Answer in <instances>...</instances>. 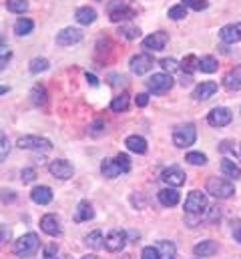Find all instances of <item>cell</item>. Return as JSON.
<instances>
[{
    "instance_id": "obj_1",
    "label": "cell",
    "mask_w": 241,
    "mask_h": 259,
    "mask_svg": "<svg viewBox=\"0 0 241 259\" xmlns=\"http://www.w3.org/2000/svg\"><path fill=\"white\" fill-rule=\"evenodd\" d=\"M41 249V239L36 233H24L16 243H14V253L18 257H32Z\"/></svg>"
},
{
    "instance_id": "obj_2",
    "label": "cell",
    "mask_w": 241,
    "mask_h": 259,
    "mask_svg": "<svg viewBox=\"0 0 241 259\" xmlns=\"http://www.w3.org/2000/svg\"><path fill=\"white\" fill-rule=\"evenodd\" d=\"M207 193L213 195L215 199H229L235 195V185L229 179L211 177V179H207Z\"/></svg>"
},
{
    "instance_id": "obj_3",
    "label": "cell",
    "mask_w": 241,
    "mask_h": 259,
    "mask_svg": "<svg viewBox=\"0 0 241 259\" xmlns=\"http://www.w3.org/2000/svg\"><path fill=\"white\" fill-rule=\"evenodd\" d=\"M107 12H109V18L113 22H125V20H131V18L137 16V10L133 6H129L125 0H113V2H109Z\"/></svg>"
},
{
    "instance_id": "obj_4",
    "label": "cell",
    "mask_w": 241,
    "mask_h": 259,
    "mask_svg": "<svg viewBox=\"0 0 241 259\" xmlns=\"http://www.w3.org/2000/svg\"><path fill=\"white\" fill-rule=\"evenodd\" d=\"M16 147L20 149H28V151H43V153H49L53 149V143L45 137H38V135H24L16 141Z\"/></svg>"
},
{
    "instance_id": "obj_5",
    "label": "cell",
    "mask_w": 241,
    "mask_h": 259,
    "mask_svg": "<svg viewBox=\"0 0 241 259\" xmlns=\"http://www.w3.org/2000/svg\"><path fill=\"white\" fill-rule=\"evenodd\" d=\"M207 209V195L201 191H191L185 199V213L187 215H195L201 217L203 211Z\"/></svg>"
},
{
    "instance_id": "obj_6",
    "label": "cell",
    "mask_w": 241,
    "mask_h": 259,
    "mask_svg": "<svg viewBox=\"0 0 241 259\" xmlns=\"http://www.w3.org/2000/svg\"><path fill=\"white\" fill-rule=\"evenodd\" d=\"M173 76L169 74V72H157V74H153L149 80H147V89L153 93V95H163V93H167V91H171V87H173Z\"/></svg>"
},
{
    "instance_id": "obj_7",
    "label": "cell",
    "mask_w": 241,
    "mask_h": 259,
    "mask_svg": "<svg viewBox=\"0 0 241 259\" xmlns=\"http://www.w3.org/2000/svg\"><path fill=\"white\" fill-rule=\"evenodd\" d=\"M197 139V131H195V125L187 123V125H179L177 129L173 131V143L175 147L179 149H185V147H191Z\"/></svg>"
},
{
    "instance_id": "obj_8",
    "label": "cell",
    "mask_w": 241,
    "mask_h": 259,
    "mask_svg": "<svg viewBox=\"0 0 241 259\" xmlns=\"http://www.w3.org/2000/svg\"><path fill=\"white\" fill-rule=\"evenodd\" d=\"M127 245V231L123 229H111L105 237V249L111 253H119Z\"/></svg>"
},
{
    "instance_id": "obj_9",
    "label": "cell",
    "mask_w": 241,
    "mask_h": 259,
    "mask_svg": "<svg viewBox=\"0 0 241 259\" xmlns=\"http://www.w3.org/2000/svg\"><path fill=\"white\" fill-rule=\"evenodd\" d=\"M49 171H51L53 177H57L60 181H66V179L72 177L74 167H72V163H68L66 159H55V161L49 163Z\"/></svg>"
},
{
    "instance_id": "obj_10",
    "label": "cell",
    "mask_w": 241,
    "mask_h": 259,
    "mask_svg": "<svg viewBox=\"0 0 241 259\" xmlns=\"http://www.w3.org/2000/svg\"><path fill=\"white\" fill-rule=\"evenodd\" d=\"M233 121V113L225 107H215L209 115H207V123L211 127H227Z\"/></svg>"
},
{
    "instance_id": "obj_11",
    "label": "cell",
    "mask_w": 241,
    "mask_h": 259,
    "mask_svg": "<svg viewBox=\"0 0 241 259\" xmlns=\"http://www.w3.org/2000/svg\"><path fill=\"white\" fill-rule=\"evenodd\" d=\"M153 63H155L153 55L141 53V55H135V57L129 61V66H131V70H133L135 74H145V72H149V70L153 68Z\"/></svg>"
},
{
    "instance_id": "obj_12",
    "label": "cell",
    "mask_w": 241,
    "mask_h": 259,
    "mask_svg": "<svg viewBox=\"0 0 241 259\" xmlns=\"http://www.w3.org/2000/svg\"><path fill=\"white\" fill-rule=\"evenodd\" d=\"M81 40H83V30L81 28L66 26L60 32H57V45H60V47H72V45H76Z\"/></svg>"
},
{
    "instance_id": "obj_13",
    "label": "cell",
    "mask_w": 241,
    "mask_h": 259,
    "mask_svg": "<svg viewBox=\"0 0 241 259\" xmlns=\"http://www.w3.org/2000/svg\"><path fill=\"white\" fill-rule=\"evenodd\" d=\"M167 42H169V34L163 30H157L143 38V49L145 51H163L167 47Z\"/></svg>"
},
{
    "instance_id": "obj_14",
    "label": "cell",
    "mask_w": 241,
    "mask_h": 259,
    "mask_svg": "<svg viewBox=\"0 0 241 259\" xmlns=\"http://www.w3.org/2000/svg\"><path fill=\"white\" fill-rule=\"evenodd\" d=\"M161 179H163L169 187H175V189H177V187H181V185H185V179H187V177H185V171H183V169H179V167L173 165V167H169V169L163 171Z\"/></svg>"
},
{
    "instance_id": "obj_15",
    "label": "cell",
    "mask_w": 241,
    "mask_h": 259,
    "mask_svg": "<svg viewBox=\"0 0 241 259\" xmlns=\"http://www.w3.org/2000/svg\"><path fill=\"white\" fill-rule=\"evenodd\" d=\"M219 38L227 45H235L241 40V22H231V24H225L221 30H219Z\"/></svg>"
},
{
    "instance_id": "obj_16",
    "label": "cell",
    "mask_w": 241,
    "mask_h": 259,
    "mask_svg": "<svg viewBox=\"0 0 241 259\" xmlns=\"http://www.w3.org/2000/svg\"><path fill=\"white\" fill-rule=\"evenodd\" d=\"M41 229H43L47 235H51V237H59L60 233H62L59 217L53 215V213H49V215H45V217L41 219Z\"/></svg>"
},
{
    "instance_id": "obj_17",
    "label": "cell",
    "mask_w": 241,
    "mask_h": 259,
    "mask_svg": "<svg viewBox=\"0 0 241 259\" xmlns=\"http://www.w3.org/2000/svg\"><path fill=\"white\" fill-rule=\"evenodd\" d=\"M215 93H217V82L205 80V82H199V84L195 87L193 99H195V101H207V99H211Z\"/></svg>"
},
{
    "instance_id": "obj_18",
    "label": "cell",
    "mask_w": 241,
    "mask_h": 259,
    "mask_svg": "<svg viewBox=\"0 0 241 259\" xmlns=\"http://www.w3.org/2000/svg\"><path fill=\"white\" fill-rule=\"evenodd\" d=\"M30 199L36 203V205H49L53 201V189L47 187V185H36L32 191H30Z\"/></svg>"
},
{
    "instance_id": "obj_19",
    "label": "cell",
    "mask_w": 241,
    "mask_h": 259,
    "mask_svg": "<svg viewBox=\"0 0 241 259\" xmlns=\"http://www.w3.org/2000/svg\"><path fill=\"white\" fill-rule=\"evenodd\" d=\"M93 217H95V209H93V205H91L87 199H83V201L76 205L74 221H76V223H85V221H91Z\"/></svg>"
},
{
    "instance_id": "obj_20",
    "label": "cell",
    "mask_w": 241,
    "mask_h": 259,
    "mask_svg": "<svg viewBox=\"0 0 241 259\" xmlns=\"http://www.w3.org/2000/svg\"><path fill=\"white\" fill-rule=\"evenodd\" d=\"M125 147L131 151V153H137V155H145L147 153V141L139 135H131L125 139Z\"/></svg>"
},
{
    "instance_id": "obj_21",
    "label": "cell",
    "mask_w": 241,
    "mask_h": 259,
    "mask_svg": "<svg viewBox=\"0 0 241 259\" xmlns=\"http://www.w3.org/2000/svg\"><path fill=\"white\" fill-rule=\"evenodd\" d=\"M223 87L229 91H239L241 89V66L231 68L229 72H225L223 76Z\"/></svg>"
},
{
    "instance_id": "obj_22",
    "label": "cell",
    "mask_w": 241,
    "mask_h": 259,
    "mask_svg": "<svg viewBox=\"0 0 241 259\" xmlns=\"http://www.w3.org/2000/svg\"><path fill=\"white\" fill-rule=\"evenodd\" d=\"M74 18H76V22H78V24L89 26V24H93V22L97 20V10H95V8H91V6H81V8H76Z\"/></svg>"
},
{
    "instance_id": "obj_23",
    "label": "cell",
    "mask_w": 241,
    "mask_h": 259,
    "mask_svg": "<svg viewBox=\"0 0 241 259\" xmlns=\"http://www.w3.org/2000/svg\"><path fill=\"white\" fill-rule=\"evenodd\" d=\"M159 201H161V205H165V207H175L177 203H179V191L175 189V187H165V189H161L159 191Z\"/></svg>"
},
{
    "instance_id": "obj_24",
    "label": "cell",
    "mask_w": 241,
    "mask_h": 259,
    "mask_svg": "<svg viewBox=\"0 0 241 259\" xmlns=\"http://www.w3.org/2000/svg\"><path fill=\"white\" fill-rule=\"evenodd\" d=\"M193 253H195L197 257H209V255H215V253H217V243L211 241V239H205V241H201V243H197V245L193 247Z\"/></svg>"
},
{
    "instance_id": "obj_25",
    "label": "cell",
    "mask_w": 241,
    "mask_h": 259,
    "mask_svg": "<svg viewBox=\"0 0 241 259\" xmlns=\"http://www.w3.org/2000/svg\"><path fill=\"white\" fill-rule=\"evenodd\" d=\"M49 101V95H47V89L43 84H34L32 91H30V103L34 107H45Z\"/></svg>"
},
{
    "instance_id": "obj_26",
    "label": "cell",
    "mask_w": 241,
    "mask_h": 259,
    "mask_svg": "<svg viewBox=\"0 0 241 259\" xmlns=\"http://www.w3.org/2000/svg\"><path fill=\"white\" fill-rule=\"evenodd\" d=\"M157 251H159V257L161 259H175L177 257V247H175V243H173V241H159Z\"/></svg>"
},
{
    "instance_id": "obj_27",
    "label": "cell",
    "mask_w": 241,
    "mask_h": 259,
    "mask_svg": "<svg viewBox=\"0 0 241 259\" xmlns=\"http://www.w3.org/2000/svg\"><path fill=\"white\" fill-rule=\"evenodd\" d=\"M85 245L87 247H91V249H103L105 247V239H103V233L97 229V231H93V233H89L87 237H85Z\"/></svg>"
},
{
    "instance_id": "obj_28",
    "label": "cell",
    "mask_w": 241,
    "mask_h": 259,
    "mask_svg": "<svg viewBox=\"0 0 241 259\" xmlns=\"http://www.w3.org/2000/svg\"><path fill=\"white\" fill-rule=\"evenodd\" d=\"M221 171H223V175L229 177V179H239L241 177V169L231 161V159H223V161H221Z\"/></svg>"
},
{
    "instance_id": "obj_29",
    "label": "cell",
    "mask_w": 241,
    "mask_h": 259,
    "mask_svg": "<svg viewBox=\"0 0 241 259\" xmlns=\"http://www.w3.org/2000/svg\"><path fill=\"white\" fill-rule=\"evenodd\" d=\"M117 34L123 36V38H127V40H137L141 36V28L139 26H133V24H123V26H119Z\"/></svg>"
},
{
    "instance_id": "obj_30",
    "label": "cell",
    "mask_w": 241,
    "mask_h": 259,
    "mask_svg": "<svg viewBox=\"0 0 241 259\" xmlns=\"http://www.w3.org/2000/svg\"><path fill=\"white\" fill-rule=\"evenodd\" d=\"M32 28H34V22L30 18H18L16 24H14V34L24 36V34H30Z\"/></svg>"
},
{
    "instance_id": "obj_31",
    "label": "cell",
    "mask_w": 241,
    "mask_h": 259,
    "mask_svg": "<svg viewBox=\"0 0 241 259\" xmlns=\"http://www.w3.org/2000/svg\"><path fill=\"white\" fill-rule=\"evenodd\" d=\"M101 173L105 175V179H115L117 175H120V171L117 169L115 161H111V159H105L101 163Z\"/></svg>"
},
{
    "instance_id": "obj_32",
    "label": "cell",
    "mask_w": 241,
    "mask_h": 259,
    "mask_svg": "<svg viewBox=\"0 0 241 259\" xmlns=\"http://www.w3.org/2000/svg\"><path fill=\"white\" fill-rule=\"evenodd\" d=\"M49 66H51V63H49L47 59H43V57H36V59H32V61L28 63V70H30L32 74H41V72L49 70Z\"/></svg>"
},
{
    "instance_id": "obj_33",
    "label": "cell",
    "mask_w": 241,
    "mask_h": 259,
    "mask_svg": "<svg viewBox=\"0 0 241 259\" xmlns=\"http://www.w3.org/2000/svg\"><path fill=\"white\" fill-rule=\"evenodd\" d=\"M129 109V95H119V97H115L113 101H111V111L113 113H125Z\"/></svg>"
},
{
    "instance_id": "obj_34",
    "label": "cell",
    "mask_w": 241,
    "mask_h": 259,
    "mask_svg": "<svg viewBox=\"0 0 241 259\" xmlns=\"http://www.w3.org/2000/svg\"><path fill=\"white\" fill-rule=\"evenodd\" d=\"M6 8H8V12L24 14L28 10V0H6Z\"/></svg>"
},
{
    "instance_id": "obj_35",
    "label": "cell",
    "mask_w": 241,
    "mask_h": 259,
    "mask_svg": "<svg viewBox=\"0 0 241 259\" xmlns=\"http://www.w3.org/2000/svg\"><path fill=\"white\" fill-rule=\"evenodd\" d=\"M199 61H201V59H197L195 55H189V57H185V59L181 61V68H183L187 74H193L195 70H199Z\"/></svg>"
},
{
    "instance_id": "obj_36",
    "label": "cell",
    "mask_w": 241,
    "mask_h": 259,
    "mask_svg": "<svg viewBox=\"0 0 241 259\" xmlns=\"http://www.w3.org/2000/svg\"><path fill=\"white\" fill-rule=\"evenodd\" d=\"M199 70H201V72H207V74L215 72V70H217V59H215V57H203V59L199 61Z\"/></svg>"
},
{
    "instance_id": "obj_37",
    "label": "cell",
    "mask_w": 241,
    "mask_h": 259,
    "mask_svg": "<svg viewBox=\"0 0 241 259\" xmlns=\"http://www.w3.org/2000/svg\"><path fill=\"white\" fill-rule=\"evenodd\" d=\"M185 161L187 163H191V165H207V155H203V153H199V151H191V153H187L185 155Z\"/></svg>"
},
{
    "instance_id": "obj_38",
    "label": "cell",
    "mask_w": 241,
    "mask_h": 259,
    "mask_svg": "<svg viewBox=\"0 0 241 259\" xmlns=\"http://www.w3.org/2000/svg\"><path fill=\"white\" fill-rule=\"evenodd\" d=\"M113 161H115V165H117V169H119L120 173H129V171H131V159H129V155L119 153Z\"/></svg>"
},
{
    "instance_id": "obj_39",
    "label": "cell",
    "mask_w": 241,
    "mask_h": 259,
    "mask_svg": "<svg viewBox=\"0 0 241 259\" xmlns=\"http://www.w3.org/2000/svg\"><path fill=\"white\" fill-rule=\"evenodd\" d=\"M169 18H173V20H183V18H187V6L185 4H175V6H171L169 8Z\"/></svg>"
},
{
    "instance_id": "obj_40",
    "label": "cell",
    "mask_w": 241,
    "mask_h": 259,
    "mask_svg": "<svg viewBox=\"0 0 241 259\" xmlns=\"http://www.w3.org/2000/svg\"><path fill=\"white\" fill-rule=\"evenodd\" d=\"M159 65H161V68H163L165 72H169V74H171V72H175V70L179 68V63H177L175 59H171V57H169V59H161V61H159Z\"/></svg>"
},
{
    "instance_id": "obj_41",
    "label": "cell",
    "mask_w": 241,
    "mask_h": 259,
    "mask_svg": "<svg viewBox=\"0 0 241 259\" xmlns=\"http://www.w3.org/2000/svg\"><path fill=\"white\" fill-rule=\"evenodd\" d=\"M10 59H12V51L8 47H2L0 45V70L6 68V65L10 63Z\"/></svg>"
},
{
    "instance_id": "obj_42",
    "label": "cell",
    "mask_w": 241,
    "mask_h": 259,
    "mask_svg": "<svg viewBox=\"0 0 241 259\" xmlns=\"http://www.w3.org/2000/svg\"><path fill=\"white\" fill-rule=\"evenodd\" d=\"M183 4H185L187 8H191V10H205V8L209 6L207 0H183Z\"/></svg>"
},
{
    "instance_id": "obj_43",
    "label": "cell",
    "mask_w": 241,
    "mask_h": 259,
    "mask_svg": "<svg viewBox=\"0 0 241 259\" xmlns=\"http://www.w3.org/2000/svg\"><path fill=\"white\" fill-rule=\"evenodd\" d=\"M34 179H36V171L32 167H26V169L20 171V181L22 183H32Z\"/></svg>"
},
{
    "instance_id": "obj_44",
    "label": "cell",
    "mask_w": 241,
    "mask_h": 259,
    "mask_svg": "<svg viewBox=\"0 0 241 259\" xmlns=\"http://www.w3.org/2000/svg\"><path fill=\"white\" fill-rule=\"evenodd\" d=\"M8 151H10V141H8V137L0 131V161L8 155Z\"/></svg>"
},
{
    "instance_id": "obj_45",
    "label": "cell",
    "mask_w": 241,
    "mask_h": 259,
    "mask_svg": "<svg viewBox=\"0 0 241 259\" xmlns=\"http://www.w3.org/2000/svg\"><path fill=\"white\" fill-rule=\"evenodd\" d=\"M141 259H161V257H159L157 247H145L143 253H141Z\"/></svg>"
},
{
    "instance_id": "obj_46",
    "label": "cell",
    "mask_w": 241,
    "mask_h": 259,
    "mask_svg": "<svg viewBox=\"0 0 241 259\" xmlns=\"http://www.w3.org/2000/svg\"><path fill=\"white\" fill-rule=\"evenodd\" d=\"M0 199L4 201V203H14L18 197L14 191H8V189H0Z\"/></svg>"
},
{
    "instance_id": "obj_47",
    "label": "cell",
    "mask_w": 241,
    "mask_h": 259,
    "mask_svg": "<svg viewBox=\"0 0 241 259\" xmlns=\"http://www.w3.org/2000/svg\"><path fill=\"white\" fill-rule=\"evenodd\" d=\"M45 259L47 257H57V253H59V245L57 243H49L47 247H45Z\"/></svg>"
},
{
    "instance_id": "obj_48",
    "label": "cell",
    "mask_w": 241,
    "mask_h": 259,
    "mask_svg": "<svg viewBox=\"0 0 241 259\" xmlns=\"http://www.w3.org/2000/svg\"><path fill=\"white\" fill-rule=\"evenodd\" d=\"M8 241H10V229L6 225H0V245H4Z\"/></svg>"
},
{
    "instance_id": "obj_49",
    "label": "cell",
    "mask_w": 241,
    "mask_h": 259,
    "mask_svg": "<svg viewBox=\"0 0 241 259\" xmlns=\"http://www.w3.org/2000/svg\"><path fill=\"white\" fill-rule=\"evenodd\" d=\"M135 103H137V107H147V105H149V95H147V93L137 95V97H135Z\"/></svg>"
},
{
    "instance_id": "obj_50",
    "label": "cell",
    "mask_w": 241,
    "mask_h": 259,
    "mask_svg": "<svg viewBox=\"0 0 241 259\" xmlns=\"http://www.w3.org/2000/svg\"><path fill=\"white\" fill-rule=\"evenodd\" d=\"M219 219H221V209H219V207H213L211 213H209V217H207V221H209V223H215V221H219Z\"/></svg>"
},
{
    "instance_id": "obj_51",
    "label": "cell",
    "mask_w": 241,
    "mask_h": 259,
    "mask_svg": "<svg viewBox=\"0 0 241 259\" xmlns=\"http://www.w3.org/2000/svg\"><path fill=\"white\" fill-rule=\"evenodd\" d=\"M103 131H105V123H103V121H95V123L91 125V133H93V135H101Z\"/></svg>"
},
{
    "instance_id": "obj_52",
    "label": "cell",
    "mask_w": 241,
    "mask_h": 259,
    "mask_svg": "<svg viewBox=\"0 0 241 259\" xmlns=\"http://www.w3.org/2000/svg\"><path fill=\"white\" fill-rule=\"evenodd\" d=\"M219 151H221V153H233V149H231V143H229V141H223V143L219 145Z\"/></svg>"
},
{
    "instance_id": "obj_53",
    "label": "cell",
    "mask_w": 241,
    "mask_h": 259,
    "mask_svg": "<svg viewBox=\"0 0 241 259\" xmlns=\"http://www.w3.org/2000/svg\"><path fill=\"white\" fill-rule=\"evenodd\" d=\"M233 237L237 239L241 243V227H239V221H235V225H233Z\"/></svg>"
},
{
    "instance_id": "obj_54",
    "label": "cell",
    "mask_w": 241,
    "mask_h": 259,
    "mask_svg": "<svg viewBox=\"0 0 241 259\" xmlns=\"http://www.w3.org/2000/svg\"><path fill=\"white\" fill-rule=\"evenodd\" d=\"M87 80H89L91 87H97V84H99V78H97L95 74H91V72H87Z\"/></svg>"
},
{
    "instance_id": "obj_55",
    "label": "cell",
    "mask_w": 241,
    "mask_h": 259,
    "mask_svg": "<svg viewBox=\"0 0 241 259\" xmlns=\"http://www.w3.org/2000/svg\"><path fill=\"white\" fill-rule=\"evenodd\" d=\"M8 91H10V89H8V87H4V84H2V87H0V97H2V95H6V93H8Z\"/></svg>"
},
{
    "instance_id": "obj_56",
    "label": "cell",
    "mask_w": 241,
    "mask_h": 259,
    "mask_svg": "<svg viewBox=\"0 0 241 259\" xmlns=\"http://www.w3.org/2000/svg\"><path fill=\"white\" fill-rule=\"evenodd\" d=\"M83 259H97V257H95V255H85Z\"/></svg>"
},
{
    "instance_id": "obj_57",
    "label": "cell",
    "mask_w": 241,
    "mask_h": 259,
    "mask_svg": "<svg viewBox=\"0 0 241 259\" xmlns=\"http://www.w3.org/2000/svg\"><path fill=\"white\" fill-rule=\"evenodd\" d=\"M47 259H57V257H47Z\"/></svg>"
}]
</instances>
